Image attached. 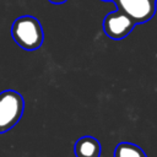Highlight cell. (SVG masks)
<instances>
[{"mask_svg":"<svg viewBox=\"0 0 157 157\" xmlns=\"http://www.w3.org/2000/svg\"><path fill=\"white\" fill-rule=\"evenodd\" d=\"M13 40L25 50H37L44 39L40 22L29 15L17 17L11 26Z\"/></svg>","mask_w":157,"mask_h":157,"instance_id":"obj_1","label":"cell"},{"mask_svg":"<svg viewBox=\"0 0 157 157\" xmlns=\"http://www.w3.org/2000/svg\"><path fill=\"white\" fill-rule=\"evenodd\" d=\"M25 101L22 96L12 90L0 93V134L12 129L22 118Z\"/></svg>","mask_w":157,"mask_h":157,"instance_id":"obj_2","label":"cell"},{"mask_svg":"<svg viewBox=\"0 0 157 157\" xmlns=\"http://www.w3.org/2000/svg\"><path fill=\"white\" fill-rule=\"evenodd\" d=\"M115 2L119 11L128 15L135 25L147 22L156 12V1L153 0H115Z\"/></svg>","mask_w":157,"mask_h":157,"instance_id":"obj_3","label":"cell"},{"mask_svg":"<svg viewBox=\"0 0 157 157\" xmlns=\"http://www.w3.org/2000/svg\"><path fill=\"white\" fill-rule=\"evenodd\" d=\"M134 26L135 22L119 10L108 13L103 20V29L105 34L114 40L125 38L132 31Z\"/></svg>","mask_w":157,"mask_h":157,"instance_id":"obj_4","label":"cell"},{"mask_svg":"<svg viewBox=\"0 0 157 157\" xmlns=\"http://www.w3.org/2000/svg\"><path fill=\"white\" fill-rule=\"evenodd\" d=\"M74 151L76 157H99L102 146L96 137L82 136L75 142Z\"/></svg>","mask_w":157,"mask_h":157,"instance_id":"obj_5","label":"cell"},{"mask_svg":"<svg viewBox=\"0 0 157 157\" xmlns=\"http://www.w3.org/2000/svg\"><path fill=\"white\" fill-rule=\"evenodd\" d=\"M114 157H147L145 151L135 144L120 142L114 150Z\"/></svg>","mask_w":157,"mask_h":157,"instance_id":"obj_6","label":"cell"},{"mask_svg":"<svg viewBox=\"0 0 157 157\" xmlns=\"http://www.w3.org/2000/svg\"><path fill=\"white\" fill-rule=\"evenodd\" d=\"M52 4H56V5H59V4H64V2H66L67 0H49Z\"/></svg>","mask_w":157,"mask_h":157,"instance_id":"obj_7","label":"cell"},{"mask_svg":"<svg viewBox=\"0 0 157 157\" xmlns=\"http://www.w3.org/2000/svg\"><path fill=\"white\" fill-rule=\"evenodd\" d=\"M102 1H115V0H102Z\"/></svg>","mask_w":157,"mask_h":157,"instance_id":"obj_8","label":"cell"},{"mask_svg":"<svg viewBox=\"0 0 157 157\" xmlns=\"http://www.w3.org/2000/svg\"><path fill=\"white\" fill-rule=\"evenodd\" d=\"M153 1H157V0H153Z\"/></svg>","mask_w":157,"mask_h":157,"instance_id":"obj_9","label":"cell"}]
</instances>
